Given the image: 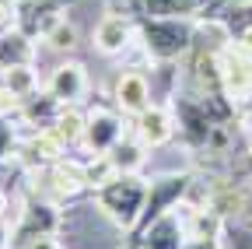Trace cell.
<instances>
[{
  "mask_svg": "<svg viewBox=\"0 0 252 249\" xmlns=\"http://www.w3.org/2000/svg\"><path fill=\"white\" fill-rule=\"evenodd\" d=\"M217 77L224 84L228 99L245 102L252 99V53H245L242 46H231L217 56Z\"/></svg>",
  "mask_w": 252,
  "mask_h": 249,
  "instance_id": "cell-1",
  "label": "cell"
},
{
  "mask_svg": "<svg viewBox=\"0 0 252 249\" xmlns=\"http://www.w3.org/2000/svg\"><path fill=\"white\" fill-rule=\"evenodd\" d=\"M84 144H88V151H94V154H109L119 141H123V130H119V119L112 116V112H91L88 116V123H84V137H81Z\"/></svg>",
  "mask_w": 252,
  "mask_h": 249,
  "instance_id": "cell-2",
  "label": "cell"
},
{
  "mask_svg": "<svg viewBox=\"0 0 252 249\" xmlns=\"http://www.w3.org/2000/svg\"><path fill=\"white\" fill-rule=\"evenodd\" d=\"M88 88V77H84V67L81 64H60L53 74H49V95L63 106H74Z\"/></svg>",
  "mask_w": 252,
  "mask_h": 249,
  "instance_id": "cell-3",
  "label": "cell"
},
{
  "mask_svg": "<svg viewBox=\"0 0 252 249\" xmlns=\"http://www.w3.org/2000/svg\"><path fill=\"white\" fill-rule=\"evenodd\" d=\"M116 106L123 112H133V116H140L144 109H151V88H147L144 74L130 71V74H123L116 81Z\"/></svg>",
  "mask_w": 252,
  "mask_h": 249,
  "instance_id": "cell-4",
  "label": "cell"
},
{
  "mask_svg": "<svg viewBox=\"0 0 252 249\" xmlns=\"http://www.w3.org/2000/svg\"><path fill=\"white\" fill-rule=\"evenodd\" d=\"M168 137H172V119H168L165 109H154L151 106V109H144L137 116V141L144 147H161Z\"/></svg>",
  "mask_w": 252,
  "mask_h": 249,
  "instance_id": "cell-5",
  "label": "cell"
},
{
  "mask_svg": "<svg viewBox=\"0 0 252 249\" xmlns=\"http://www.w3.org/2000/svg\"><path fill=\"white\" fill-rule=\"evenodd\" d=\"M42 179L49 182V190H53L56 197H74L81 186H88V182H84V169L63 165V162H53V165L42 172Z\"/></svg>",
  "mask_w": 252,
  "mask_h": 249,
  "instance_id": "cell-6",
  "label": "cell"
},
{
  "mask_svg": "<svg viewBox=\"0 0 252 249\" xmlns=\"http://www.w3.org/2000/svg\"><path fill=\"white\" fill-rule=\"evenodd\" d=\"M126 42H130V25H126V18H102V25L94 28V46H98L102 53H123Z\"/></svg>",
  "mask_w": 252,
  "mask_h": 249,
  "instance_id": "cell-7",
  "label": "cell"
},
{
  "mask_svg": "<svg viewBox=\"0 0 252 249\" xmlns=\"http://www.w3.org/2000/svg\"><path fill=\"white\" fill-rule=\"evenodd\" d=\"M84 123H88V116H81L74 106H67V109L56 116V123H53L49 130H53L63 144H77V141L84 137Z\"/></svg>",
  "mask_w": 252,
  "mask_h": 249,
  "instance_id": "cell-8",
  "label": "cell"
},
{
  "mask_svg": "<svg viewBox=\"0 0 252 249\" xmlns=\"http://www.w3.org/2000/svg\"><path fill=\"white\" fill-rule=\"evenodd\" d=\"M63 147H67V144H63V141H60L53 130H46V134H39L35 141H32V147H28V151L35 154L39 162H49V165H53V162H60Z\"/></svg>",
  "mask_w": 252,
  "mask_h": 249,
  "instance_id": "cell-9",
  "label": "cell"
},
{
  "mask_svg": "<svg viewBox=\"0 0 252 249\" xmlns=\"http://www.w3.org/2000/svg\"><path fill=\"white\" fill-rule=\"evenodd\" d=\"M46 42H49L53 49H74V46H77V28H74L70 21H53V25L46 28Z\"/></svg>",
  "mask_w": 252,
  "mask_h": 249,
  "instance_id": "cell-10",
  "label": "cell"
},
{
  "mask_svg": "<svg viewBox=\"0 0 252 249\" xmlns=\"http://www.w3.org/2000/svg\"><path fill=\"white\" fill-rule=\"evenodd\" d=\"M109 158L116 162V169L119 172H130V169H137L140 165V147H133V144H116L112 151H109Z\"/></svg>",
  "mask_w": 252,
  "mask_h": 249,
  "instance_id": "cell-11",
  "label": "cell"
},
{
  "mask_svg": "<svg viewBox=\"0 0 252 249\" xmlns=\"http://www.w3.org/2000/svg\"><path fill=\"white\" fill-rule=\"evenodd\" d=\"M4 84L14 91L18 99H25L28 91H32V74H28V67H7V77H4Z\"/></svg>",
  "mask_w": 252,
  "mask_h": 249,
  "instance_id": "cell-12",
  "label": "cell"
},
{
  "mask_svg": "<svg viewBox=\"0 0 252 249\" xmlns=\"http://www.w3.org/2000/svg\"><path fill=\"white\" fill-rule=\"evenodd\" d=\"M25 249H60V242H56V239H49V235H35Z\"/></svg>",
  "mask_w": 252,
  "mask_h": 249,
  "instance_id": "cell-13",
  "label": "cell"
},
{
  "mask_svg": "<svg viewBox=\"0 0 252 249\" xmlns=\"http://www.w3.org/2000/svg\"><path fill=\"white\" fill-rule=\"evenodd\" d=\"M182 249H217V242L214 239H193V242L182 246Z\"/></svg>",
  "mask_w": 252,
  "mask_h": 249,
  "instance_id": "cell-14",
  "label": "cell"
},
{
  "mask_svg": "<svg viewBox=\"0 0 252 249\" xmlns=\"http://www.w3.org/2000/svg\"><path fill=\"white\" fill-rule=\"evenodd\" d=\"M238 46H242L245 53H252V25L245 28V32H242V36H238Z\"/></svg>",
  "mask_w": 252,
  "mask_h": 249,
  "instance_id": "cell-15",
  "label": "cell"
},
{
  "mask_svg": "<svg viewBox=\"0 0 252 249\" xmlns=\"http://www.w3.org/2000/svg\"><path fill=\"white\" fill-rule=\"evenodd\" d=\"M0 249H4V225H0Z\"/></svg>",
  "mask_w": 252,
  "mask_h": 249,
  "instance_id": "cell-16",
  "label": "cell"
},
{
  "mask_svg": "<svg viewBox=\"0 0 252 249\" xmlns=\"http://www.w3.org/2000/svg\"><path fill=\"white\" fill-rule=\"evenodd\" d=\"M0 211H4V193H0Z\"/></svg>",
  "mask_w": 252,
  "mask_h": 249,
  "instance_id": "cell-17",
  "label": "cell"
},
{
  "mask_svg": "<svg viewBox=\"0 0 252 249\" xmlns=\"http://www.w3.org/2000/svg\"><path fill=\"white\" fill-rule=\"evenodd\" d=\"M0 21H4V7H0Z\"/></svg>",
  "mask_w": 252,
  "mask_h": 249,
  "instance_id": "cell-18",
  "label": "cell"
},
{
  "mask_svg": "<svg viewBox=\"0 0 252 249\" xmlns=\"http://www.w3.org/2000/svg\"><path fill=\"white\" fill-rule=\"evenodd\" d=\"M0 91H4V88H0Z\"/></svg>",
  "mask_w": 252,
  "mask_h": 249,
  "instance_id": "cell-19",
  "label": "cell"
}]
</instances>
